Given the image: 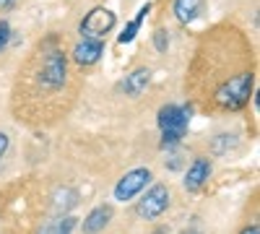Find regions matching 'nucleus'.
<instances>
[{"label":"nucleus","instance_id":"9","mask_svg":"<svg viewBox=\"0 0 260 234\" xmlns=\"http://www.w3.org/2000/svg\"><path fill=\"white\" fill-rule=\"evenodd\" d=\"M148 83H151V68L141 65V68H133L122 81H120V91L130 99H138L146 89H148Z\"/></svg>","mask_w":260,"mask_h":234},{"label":"nucleus","instance_id":"18","mask_svg":"<svg viewBox=\"0 0 260 234\" xmlns=\"http://www.w3.org/2000/svg\"><path fill=\"white\" fill-rule=\"evenodd\" d=\"M240 234H260V226H257V224H252V226H245Z\"/></svg>","mask_w":260,"mask_h":234},{"label":"nucleus","instance_id":"3","mask_svg":"<svg viewBox=\"0 0 260 234\" xmlns=\"http://www.w3.org/2000/svg\"><path fill=\"white\" fill-rule=\"evenodd\" d=\"M115 26H117V13L104 8V6H96L78 21V34L86 39H102L104 42V37L112 34Z\"/></svg>","mask_w":260,"mask_h":234},{"label":"nucleus","instance_id":"14","mask_svg":"<svg viewBox=\"0 0 260 234\" xmlns=\"http://www.w3.org/2000/svg\"><path fill=\"white\" fill-rule=\"evenodd\" d=\"M151 42H154V50L159 55H167L169 52V45H172V39H169V31L164 26H159L154 34H151Z\"/></svg>","mask_w":260,"mask_h":234},{"label":"nucleus","instance_id":"11","mask_svg":"<svg viewBox=\"0 0 260 234\" xmlns=\"http://www.w3.org/2000/svg\"><path fill=\"white\" fill-rule=\"evenodd\" d=\"M151 8H154V6H151V3H146L138 13H136V18H130L127 21V24H125V29H122V34L117 37V42H120V45H130V42H133L136 37H138V31H141V26H143V21H146V16L151 13Z\"/></svg>","mask_w":260,"mask_h":234},{"label":"nucleus","instance_id":"16","mask_svg":"<svg viewBox=\"0 0 260 234\" xmlns=\"http://www.w3.org/2000/svg\"><path fill=\"white\" fill-rule=\"evenodd\" d=\"M8 148H11V138H8V133H6V130H0V161L6 159Z\"/></svg>","mask_w":260,"mask_h":234},{"label":"nucleus","instance_id":"8","mask_svg":"<svg viewBox=\"0 0 260 234\" xmlns=\"http://www.w3.org/2000/svg\"><path fill=\"white\" fill-rule=\"evenodd\" d=\"M206 0H172V16L180 26H190L206 13Z\"/></svg>","mask_w":260,"mask_h":234},{"label":"nucleus","instance_id":"17","mask_svg":"<svg viewBox=\"0 0 260 234\" xmlns=\"http://www.w3.org/2000/svg\"><path fill=\"white\" fill-rule=\"evenodd\" d=\"M18 6V0H0V11H11Z\"/></svg>","mask_w":260,"mask_h":234},{"label":"nucleus","instance_id":"12","mask_svg":"<svg viewBox=\"0 0 260 234\" xmlns=\"http://www.w3.org/2000/svg\"><path fill=\"white\" fill-rule=\"evenodd\" d=\"M76 224H78V219H73V216H55L47 224H42L37 234H73Z\"/></svg>","mask_w":260,"mask_h":234},{"label":"nucleus","instance_id":"2","mask_svg":"<svg viewBox=\"0 0 260 234\" xmlns=\"http://www.w3.org/2000/svg\"><path fill=\"white\" fill-rule=\"evenodd\" d=\"M190 117H192V107L190 104H177V102H169L159 110L156 122H159V130H161V148H175L182 143L187 127H190Z\"/></svg>","mask_w":260,"mask_h":234},{"label":"nucleus","instance_id":"5","mask_svg":"<svg viewBox=\"0 0 260 234\" xmlns=\"http://www.w3.org/2000/svg\"><path fill=\"white\" fill-rule=\"evenodd\" d=\"M151 180H154V175H151L148 166L130 169V172H125L122 180H117V185H115V200H120V203L133 200L141 190H146V185H148Z\"/></svg>","mask_w":260,"mask_h":234},{"label":"nucleus","instance_id":"15","mask_svg":"<svg viewBox=\"0 0 260 234\" xmlns=\"http://www.w3.org/2000/svg\"><path fill=\"white\" fill-rule=\"evenodd\" d=\"M11 42H13V29H11V24L6 18H0V55H6Z\"/></svg>","mask_w":260,"mask_h":234},{"label":"nucleus","instance_id":"6","mask_svg":"<svg viewBox=\"0 0 260 234\" xmlns=\"http://www.w3.org/2000/svg\"><path fill=\"white\" fill-rule=\"evenodd\" d=\"M102 55H104V42L102 39H86V37H81L73 45L68 57L76 62L78 68H91V65H96V62L102 60Z\"/></svg>","mask_w":260,"mask_h":234},{"label":"nucleus","instance_id":"10","mask_svg":"<svg viewBox=\"0 0 260 234\" xmlns=\"http://www.w3.org/2000/svg\"><path fill=\"white\" fill-rule=\"evenodd\" d=\"M110 221H112V206L110 203H102V206H96V208L89 211V216L83 219L81 231L83 234H99V231H104L107 226H110Z\"/></svg>","mask_w":260,"mask_h":234},{"label":"nucleus","instance_id":"13","mask_svg":"<svg viewBox=\"0 0 260 234\" xmlns=\"http://www.w3.org/2000/svg\"><path fill=\"white\" fill-rule=\"evenodd\" d=\"M76 200H78L76 190H71V187L57 190V193L52 195V208H55V214H57V216H68V211L76 206Z\"/></svg>","mask_w":260,"mask_h":234},{"label":"nucleus","instance_id":"7","mask_svg":"<svg viewBox=\"0 0 260 234\" xmlns=\"http://www.w3.org/2000/svg\"><path fill=\"white\" fill-rule=\"evenodd\" d=\"M211 172H213L211 159L208 156H195L192 164L187 166V172H185V180H182L185 190H187V193H198V190L211 180Z\"/></svg>","mask_w":260,"mask_h":234},{"label":"nucleus","instance_id":"1","mask_svg":"<svg viewBox=\"0 0 260 234\" xmlns=\"http://www.w3.org/2000/svg\"><path fill=\"white\" fill-rule=\"evenodd\" d=\"M71 57L60 45L57 37H47L31 50L26 62L18 71V89L16 94L34 96L52 102L60 94H65L71 83Z\"/></svg>","mask_w":260,"mask_h":234},{"label":"nucleus","instance_id":"4","mask_svg":"<svg viewBox=\"0 0 260 234\" xmlns=\"http://www.w3.org/2000/svg\"><path fill=\"white\" fill-rule=\"evenodd\" d=\"M169 203H172V195H169V187L167 185H151L148 190H146V195L136 203V214L141 216V219H146V221H154V219H159L164 211L169 208Z\"/></svg>","mask_w":260,"mask_h":234}]
</instances>
